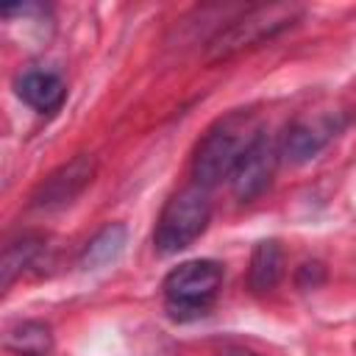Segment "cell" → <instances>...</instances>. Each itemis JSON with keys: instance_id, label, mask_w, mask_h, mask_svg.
<instances>
[{"instance_id": "8992f818", "label": "cell", "mask_w": 356, "mask_h": 356, "mask_svg": "<svg viewBox=\"0 0 356 356\" xmlns=\"http://www.w3.org/2000/svg\"><path fill=\"white\" fill-rule=\"evenodd\" d=\"M345 125V117L339 111H323L314 117H300L295 120L281 142V156L292 164H303L309 159H314Z\"/></svg>"}, {"instance_id": "30bf717a", "label": "cell", "mask_w": 356, "mask_h": 356, "mask_svg": "<svg viewBox=\"0 0 356 356\" xmlns=\"http://www.w3.org/2000/svg\"><path fill=\"white\" fill-rule=\"evenodd\" d=\"M3 345L14 356H50L53 350V331L47 323L39 320H19L6 328Z\"/></svg>"}, {"instance_id": "ba28073f", "label": "cell", "mask_w": 356, "mask_h": 356, "mask_svg": "<svg viewBox=\"0 0 356 356\" xmlns=\"http://www.w3.org/2000/svg\"><path fill=\"white\" fill-rule=\"evenodd\" d=\"M17 95L36 111L50 114L64 103L67 86L64 81L50 72V70H28L19 81H17Z\"/></svg>"}, {"instance_id": "9c48e42d", "label": "cell", "mask_w": 356, "mask_h": 356, "mask_svg": "<svg viewBox=\"0 0 356 356\" xmlns=\"http://www.w3.org/2000/svg\"><path fill=\"white\" fill-rule=\"evenodd\" d=\"M284 275V248L275 239H264L250 253L248 267V286L253 292H270L278 286Z\"/></svg>"}, {"instance_id": "5bb4252c", "label": "cell", "mask_w": 356, "mask_h": 356, "mask_svg": "<svg viewBox=\"0 0 356 356\" xmlns=\"http://www.w3.org/2000/svg\"><path fill=\"white\" fill-rule=\"evenodd\" d=\"M217 356H259V353H253V350H248V348H239V345H228V348H222Z\"/></svg>"}, {"instance_id": "8fae6325", "label": "cell", "mask_w": 356, "mask_h": 356, "mask_svg": "<svg viewBox=\"0 0 356 356\" xmlns=\"http://www.w3.org/2000/svg\"><path fill=\"white\" fill-rule=\"evenodd\" d=\"M125 225L122 222H108L106 228H100L83 248L81 253V267H103L108 261H114L122 248H125Z\"/></svg>"}, {"instance_id": "5b68a950", "label": "cell", "mask_w": 356, "mask_h": 356, "mask_svg": "<svg viewBox=\"0 0 356 356\" xmlns=\"http://www.w3.org/2000/svg\"><path fill=\"white\" fill-rule=\"evenodd\" d=\"M281 159V147L267 136L259 134L250 147L242 153V159L236 161L234 172H231V189L242 203L256 200L259 195H264L275 178V167Z\"/></svg>"}, {"instance_id": "3957f363", "label": "cell", "mask_w": 356, "mask_h": 356, "mask_svg": "<svg viewBox=\"0 0 356 356\" xmlns=\"http://www.w3.org/2000/svg\"><path fill=\"white\" fill-rule=\"evenodd\" d=\"M222 284V264L211 259H192L167 273L161 289L170 317L189 320L206 314Z\"/></svg>"}, {"instance_id": "7a4b0ae2", "label": "cell", "mask_w": 356, "mask_h": 356, "mask_svg": "<svg viewBox=\"0 0 356 356\" xmlns=\"http://www.w3.org/2000/svg\"><path fill=\"white\" fill-rule=\"evenodd\" d=\"M211 217V200H209V189L203 186H186L181 192H175L156 222L153 231V245L161 256H172L184 248H189L209 225Z\"/></svg>"}, {"instance_id": "52a82bcc", "label": "cell", "mask_w": 356, "mask_h": 356, "mask_svg": "<svg viewBox=\"0 0 356 356\" xmlns=\"http://www.w3.org/2000/svg\"><path fill=\"white\" fill-rule=\"evenodd\" d=\"M92 175H95V159L81 153L75 156L70 164L58 167L53 175H47L39 189L33 192V206L36 209H56V206H64L70 203L72 197H78L89 184H92Z\"/></svg>"}, {"instance_id": "6da1fadb", "label": "cell", "mask_w": 356, "mask_h": 356, "mask_svg": "<svg viewBox=\"0 0 356 356\" xmlns=\"http://www.w3.org/2000/svg\"><path fill=\"white\" fill-rule=\"evenodd\" d=\"M259 136L253 117L245 111H234L225 120H220L197 145L195 161H192V175L197 186L209 189L220 184L222 178H231L236 161L242 153L250 147V142Z\"/></svg>"}, {"instance_id": "4fadbf2b", "label": "cell", "mask_w": 356, "mask_h": 356, "mask_svg": "<svg viewBox=\"0 0 356 356\" xmlns=\"http://www.w3.org/2000/svg\"><path fill=\"white\" fill-rule=\"evenodd\" d=\"M295 281H298L300 289H317V286L325 281V267H323V261H306V264H300Z\"/></svg>"}, {"instance_id": "277c9868", "label": "cell", "mask_w": 356, "mask_h": 356, "mask_svg": "<svg viewBox=\"0 0 356 356\" xmlns=\"http://www.w3.org/2000/svg\"><path fill=\"white\" fill-rule=\"evenodd\" d=\"M303 11L295 6H267V8H250L239 19H234L228 28H222L211 42H209V61L228 58L245 47H253L284 28H289Z\"/></svg>"}, {"instance_id": "7c38bea8", "label": "cell", "mask_w": 356, "mask_h": 356, "mask_svg": "<svg viewBox=\"0 0 356 356\" xmlns=\"http://www.w3.org/2000/svg\"><path fill=\"white\" fill-rule=\"evenodd\" d=\"M39 250H42V236H33V234H25L17 242H8L3 253V286H8L36 259Z\"/></svg>"}]
</instances>
